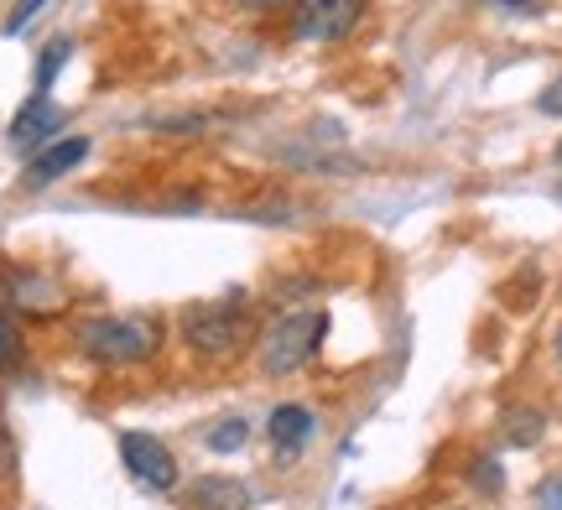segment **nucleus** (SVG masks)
Segmentation results:
<instances>
[{
  "instance_id": "nucleus-1",
  "label": "nucleus",
  "mask_w": 562,
  "mask_h": 510,
  "mask_svg": "<svg viewBox=\"0 0 562 510\" xmlns=\"http://www.w3.org/2000/svg\"><path fill=\"white\" fill-rule=\"evenodd\" d=\"M79 349L94 365H146L161 349V328L151 318H89L79 328Z\"/></svg>"
},
{
  "instance_id": "nucleus-2",
  "label": "nucleus",
  "mask_w": 562,
  "mask_h": 510,
  "mask_svg": "<svg viewBox=\"0 0 562 510\" xmlns=\"http://www.w3.org/2000/svg\"><path fill=\"white\" fill-rule=\"evenodd\" d=\"M323 333H328V313H281L277 324L261 333V370L266 375H297L313 354H318Z\"/></svg>"
},
{
  "instance_id": "nucleus-3",
  "label": "nucleus",
  "mask_w": 562,
  "mask_h": 510,
  "mask_svg": "<svg viewBox=\"0 0 562 510\" xmlns=\"http://www.w3.org/2000/svg\"><path fill=\"white\" fill-rule=\"evenodd\" d=\"M240 339H245V292H229L220 303H203L188 313V344L209 354V360L235 354Z\"/></svg>"
},
{
  "instance_id": "nucleus-4",
  "label": "nucleus",
  "mask_w": 562,
  "mask_h": 510,
  "mask_svg": "<svg viewBox=\"0 0 562 510\" xmlns=\"http://www.w3.org/2000/svg\"><path fill=\"white\" fill-rule=\"evenodd\" d=\"M364 16V0H297L292 5V37L302 42H339Z\"/></svg>"
},
{
  "instance_id": "nucleus-5",
  "label": "nucleus",
  "mask_w": 562,
  "mask_h": 510,
  "mask_svg": "<svg viewBox=\"0 0 562 510\" xmlns=\"http://www.w3.org/2000/svg\"><path fill=\"white\" fill-rule=\"evenodd\" d=\"M121 458L146 490H172V485H178V458H172L167 443L151 438V432H121Z\"/></svg>"
},
{
  "instance_id": "nucleus-6",
  "label": "nucleus",
  "mask_w": 562,
  "mask_h": 510,
  "mask_svg": "<svg viewBox=\"0 0 562 510\" xmlns=\"http://www.w3.org/2000/svg\"><path fill=\"white\" fill-rule=\"evenodd\" d=\"M58 125H63V110H58V104L47 100V94H32V100L21 104V115L11 121V146H21V151H26V146L47 141Z\"/></svg>"
},
{
  "instance_id": "nucleus-7",
  "label": "nucleus",
  "mask_w": 562,
  "mask_h": 510,
  "mask_svg": "<svg viewBox=\"0 0 562 510\" xmlns=\"http://www.w3.org/2000/svg\"><path fill=\"white\" fill-rule=\"evenodd\" d=\"M83 157H89V141H83V136H68V141H58V146H47V151H37V162L26 167V183H32V188H47L53 178L74 172Z\"/></svg>"
},
{
  "instance_id": "nucleus-8",
  "label": "nucleus",
  "mask_w": 562,
  "mask_h": 510,
  "mask_svg": "<svg viewBox=\"0 0 562 510\" xmlns=\"http://www.w3.org/2000/svg\"><path fill=\"white\" fill-rule=\"evenodd\" d=\"M188 506H199V510H245L250 506V490H245L240 479L203 474V479H193V490H188Z\"/></svg>"
},
{
  "instance_id": "nucleus-9",
  "label": "nucleus",
  "mask_w": 562,
  "mask_h": 510,
  "mask_svg": "<svg viewBox=\"0 0 562 510\" xmlns=\"http://www.w3.org/2000/svg\"><path fill=\"white\" fill-rule=\"evenodd\" d=\"M313 438V411L297 407V401H286V407L271 411V443H277V453H302V443Z\"/></svg>"
},
{
  "instance_id": "nucleus-10",
  "label": "nucleus",
  "mask_w": 562,
  "mask_h": 510,
  "mask_svg": "<svg viewBox=\"0 0 562 510\" xmlns=\"http://www.w3.org/2000/svg\"><path fill=\"white\" fill-rule=\"evenodd\" d=\"M501 428H505V443H510V449H531V443H542L547 417L537 407H510Z\"/></svg>"
},
{
  "instance_id": "nucleus-11",
  "label": "nucleus",
  "mask_w": 562,
  "mask_h": 510,
  "mask_svg": "<svg viewBox=\"0 0 562 510\" xmlns=\"http://www.w3.org/2000/svg\"><path fill=\"white\" fill-rule=\"evenodd\" d=\"M245 438H250V422H245V417H224V422L209 428V449L214 453H240Z\"/></svg>"
},
{
  "instance_id": "nucleus-12",
  "label": "nucleus",
  "mask_w": 562,
  "mask_h": 510,
  "mask_svg": "<svg viewBox=\"0 0 562 510\" xmlns=\"http://www.w3.org/2000/svg\"><path fill=\"white\" fill-rule=\"evenodd\" d=\"M68 53H74V42L58 37V42H47L42 47V58H37V94H47L53 89V79H58V68L68 63Z\"/></svg>"
},
{
  "instance_id": "nucleus-13",
  "label": "nucleus",
  "mask_w": 562,
  "mask_h": 510,
  "mask_svg": "<svg viewBox=\"0 0 562 510\" xmlns=\"http://www.w3.org/2000/svg\"><path fill=\"white\" fill-rule=\"evenodd\" d=\"M21 354H26V339H21V324L11 313H0V370H16Z\"/></svg>"
},
{
  "instance_id": "nucleus-14",
  "label": "nucleus",
  "mask_w": 562,
  "mask_h": 510,
  "mask_svg": "<svg viewBox=\"0 0 562 510\" xmlns=\"http://www.w3.org/2000/svg\"><path fill=\"white\" fill-rule=\"evenodd\" d=\"M16 474V438H11V422L0 417V479Z\"/></svg>"
},
{
  "instance_id": "nucleus-15",
  "label": "nucleus",
  "mask_w": 562,
  "mask_h": 510,
  "mask_svg": "<svg viewBox=\"0 0 562 510\" xmlns=\"http://www.w3.org/2000/svg\"><path fill=\"white\" fill-rule=\"evenodd\" d=\"M42 5H47V0H16V11L5 16V37H21V26H26V21L37 16Z\"/></svg>"
},
{
  "instance_id": "nucleus-16",
  "label": "nucleus",
  "mask_w": 562,
  "mask_h": 510,
  "mask_svg": "<svg viewBox=\"0 0 562 510\" xmlns=\"http://www.w3.org/2000/svg\"><path fill=\"white\" fill-rule=\"evenodd\" d=\"M474 485H480V490H501V485H505L501 464H495V458H490V453H484L480 464H474Z\"/></svg>"
},
{
  "instance_id": "nucleus-17",
  "label": "nucleus",
  "mask_w": 562,
  "mask_h": 510,
  "mask_svg": "<svg viewBox=\"0 0 562 510\" xmlns=\"http://www.w3.org/2000/svg\"><path fill=\"white\" fill-rule=\"evenodd\" d=\"M537 506H542V510H562V474H552V479H542V485H537Z\"/></svg>"
},
{
  "instance_id": "nucleus-18",
  "label": "nucleus",
  "mask_w": 562,
  "mask_h": 510,
  "mask_svg": "<svg viewBox=\"0 0 562 510\" xmlns=\"http://www.w3.org/2000/svg\"><path fill=\"white\" fill-rule=\"evenodd\" d=\"M537 110H542V115H562V73L542 89V100H537Z\"/></svg>"
},
{
  "instance_id": "nucleus-19",
  "label": "nucleus",
  "mask_w": 562,
  "mask_h": 510,
  "mask_svg": "<svg viewBox=\"0 0 562 510\" xmlns=\"http://www.w3.org/2000/svg\"><path fill=\"white\" fill-rule=\"evenodd\" d=\"M235 5H245V11H277L281 0H235Z\"/></svg>"
},
{
  "instance_id": "nucleus-20",
  "label": "nucleus",
  "mask_w": 562,
  "mask_h": 510,
  "mask_svg": "<svg viewBox=\"0 0 562 510\" xmlns=\"http://www.w3.org/2000/svg\"><path fill=\"white\" fill-rule=\"evenodd\" d=\"M495 5H505V11H531L537 0H495Z\"/></svg>"
},
{
  "instance_id": "nucleus-21",
  "label": "nucleus",
  "mask_w": 562,
  "mask_h": 510,
  "mask_svg": "<svg viewBox=\"0 0 562 510\" xmlns=\"http://www.w3.org/2000/svg\"><path fill=\"white\" fill-rule=\"evenodd\" d=\"M552 349H558V365H562V328H558V344H552Z\"/></svg>"
},
{
  "instance_id": "nucleus-22",
  "label": "nucleus",
  "mask_w": 562,
  "mask_h": 510,
  "mask_svg": "<svg viewBox=\"0 0 562 510\" xmlns=\"http://www.w3.org/2000/svg\"><path fill=\"white\" fill-rule=\"evenodd\" d=\"M558 162H562V141H558Z\"/></svg>"
},
{
  "instance_id": "nucleus-23",
  "label": "nucleus",
  "mask_w": 562,
  "mask_h": 510,
  "mask_svg": "<svg viewBox=\"0 0 562 510\" xmlns=\"http://www.w3.org/2000/svg\"><path fill=\"white\" fill-rule=\"evenodd\" d=\"M448 510H463V506H448Z\"/></svg>"
}]
</instances>
